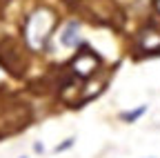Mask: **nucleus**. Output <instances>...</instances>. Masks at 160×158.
<instances>
[{"label":"nucleus","instance_id":"6e6552de","mask_svg":"<svg viewBox=\"0 0 160 158\" xmlns=\"http://www.w3.org/2000/svg\"><path fill=\"white\" fill-rule=\"evenodd\" d=\"M153 9H156V13L160 16V0H153Z\"/></svg>","mask_w":160,"mask_h":158},{"label":"nucleus","instance_id":"1a4fd4ad","mask_svg":"<svg viewBox=\"0 0 160 158\" xmlns=\"http://www.w3.org/2000/svg\"><path fill=\"white\" fill-rule=\"evenodd\" d=\"M18 158H29V156H18Z\"/></svg>","mask_w":160,"mask_h":158},{"label":"nucleus","instance_id":"0eeeda50","mask_svg":"<svg viewBox=\"0 0 160 158\" xmlns=\"http://www.w3.org/2000/svg\"><path fill=\"white\" fill-rule=\"evenodd\" d=\"M33 151L36 154H45L47 149H45V143L42 140H33Z\"/></svg>","mask_w":160,"mask_h":158},{"label":"nucleus","instance_id":"f257e3e1","mask_svg":"<svg viewBox=\"0 0 160 158\" xmlns=\"http://www.w3.org/2000/svg\"><path fill=\"white\" fill-rule=\"evenodd\" d=\"M60 20H62L60 13L49 5H38L31 11H27L20 20V43L25 51L42 56L49 43L53 40Z\"/></svg>","mask_w":160,"mask_h":158},{"label":"nucleus","instance_id":"7ed1b4c3","mask_svg":"<svg viewBox=\"0 0 160 158\" xmlns=\"http://www.w3.org/2000/svg\"><path fill=\"white\" fill-rule=\"evenodd\" d=\"M85 40H87L85 38V20L80 16H69V18H65V20H60V25L56 29V36L49 43V47L58 45L65 51H76Z\"/></svg>","mask_w":160,"mask_h":158},{"label":"nucleus","instance_id":"423d86ee","mask_svg":"<svg viewBox=\"0 0 160 158\" xmlns=\"http://www.w3.org/2000/svg\"><path fill=\"white\" fill-rule=\"evenodd\" d=\"M76 140H78L76 136H67L62 143H58V145L53 147V154H65V151H69V149L76 145Z\"/></svg>","mask_w":160,"mask_h":158},{"label":"nucleus","instance_id":"f03ea898","mask_svg":"<svg viewBox=\"0 0 160 158\" xmlns=\"http://www.w3.org/2000/svg\"><path fill=\"white\" fill-rule=\"evenodd\" d=\"M102 67H105V58L89 45V40H85L71 54V58L65 65V71H69L78 83H85L89 78L98 76L102 71Z\"/></svg>","mask_w":160,"mask_h":158},{"label":"nucleus","instance_id":"39448f33","mask_svg":"<svg viewBox=\"0 0 160 158\" xmlns=\"http://www.w3.org/2000/svg\"><path fill=\"white\" fill-rule=\"evenodd\" d=\"M147 111H149V105H147V103H142V105H138V107H133V109L120 111V114H118V118H120L122 123H127V125H133V123H138V120H140V118H142Z\"/></svg>","mask_w":160,"mask_h":158},{"label":"nucleus","instance_id":"9d476101","mask_svg":"<svg viewBox=\"0 0 160 158\" xmlns=\"http://www.w3.org/2000/svg\"><path fill=\"white\" fill-rule=\"evenodd\" d=\"M149 158H153V156H149Z\"/></svg>","mask_w":160,"mask_h":158},{"label":"nucleus","instance_id":"20e7f679","mask_svg":"<svg viewBox=\"0 0 160 158\" xmlns=\"http://www.w3.org/2000/svg\"><path fill=\"white\" fill-rule=\"evenodd\" d=\"M133 54L142 58L160 56V29H156L153 25H147L142 31H138L133 43Z\"/></svg>","mask_w":160,"mask_h":158}]
</instances>
